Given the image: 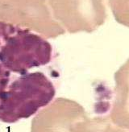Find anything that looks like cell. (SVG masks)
<instances>
[{"instance_id": "8", "label": "cell", "mask_w": 129, "mask_h": 132, "mask_svg": "<svg viewBox=\"0 0 129 132\" xmlns=\"http://www.w3.org/2000/svg\"><path fill=\"white\" fill-rule=\"evenodd\" d=\"M115 20L129 28V0H108Z\"/></svg>"}, {"instance_id": "9", "label": "cell", "mask_w": 129, "mask_h": 132, "mask_svg": "<svg viewBox=\"0 0 129 132\" xmlns=\"http://www.w3.org/2000/svg\"><path fill=\"white\" fill-rule=\"evenodd\" d=\"M11 72L6 69L4 66L0 63V98L3 94L8 87L10 82Z\"/></svg>"}, {"instance_id": "4", "label": "cell", "mask_w": 129, "mask_h": 132, "mask_svg": "<svg viewBox=\"0 0 129 132\" xmlns=\"http://www.w3.org/2000/svg\"><path fill=\"white\" fill-rule=\"evenodd\" d=\"M55 20L69 33H90L104 23V0H48Z\"/></svg>"}, {"instance_id": "7", "label": "cell", "mask_w": 129, "mask_h": 132, "mask_svg": "<svg viewBox=\"0 0 129 132\" xmlns=\"http://www.w3.org/2000/svg\"><path fill=\"white\" fill-rule=\"evenodd\" d=\"M71 132H124L115 125L108 118L95 117L90 118L87 115L79 120Z\"/></svg>"}, {"instance_id": "6", "label": "cell", "mask_w": 129, "mask_h": 132, "mask_svg": "<svg viewBox=\"0 0 129 132\" xmlns=\"http://www.w3.org/2000/svg\"><path fill=\"white\" fill-rule=\"evenodd\" d=\"M115 97L110 119L122 129L129 130V59L115 73Z\"/></svg>"}, {"instance_id": "2", "label": "cell", "mask_w": 129, "mask_h": 132, "mask_svg": "<svg viewBox=\"0 0 129 132\" xmlns=\"http://www.w3.org/2000/svg\"><path fill=\"white\" fill-rule=\"evenodd\" d=\"M56 94L53 83L41 72H27L13 81L0 98V121L15 123L46 106Z\"/></svg>"}, {"instance_id": "3", "label": "cell", "mask_w": 129, "mask_h": 132, "mask_svg": "<svg viewBox=\"0 0 129 132\" xmlns=\"http://www.w3.org/2000/svg\"><path fill=\"white\" fill-rule=\"evenodd\" d=\"M0 21L28 28L44 38L66 32L53 19L48 0H0Z\"/></svg>"}, {"instance_id": "1", "label": "cell", "mask_w": 129, "mask_h": 132, "mask_svg": "<svg viewBox=\"0 0 129 132\" xmlns=\"http://www.w3.org/2000/svg\"><path fill=\"white\" fill-rule=\"evenodd\" d=\"M53 48L41 35L7 22L0 21V63L11 72L20 75L48 64Z\"/></svg>"}, {"instance_id": "5", "label": "cell", "mask_w": 129, "mask_h": 132, "mask_svg": "<svg viewBox=\"0 0 129 132\" xmlns=\"http://www.w3.org/2000/svg\"><path fill=\"white\" fill-rule=\"evenodd\" d=\"M86 115L85 109L77 102L57 98L32 119L31 132H71L75 123Z\"/></svg>"}]
</instances>
